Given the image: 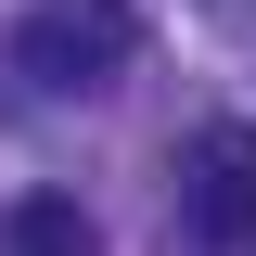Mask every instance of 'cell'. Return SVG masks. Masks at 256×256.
<instances>
[{"mask_svg":"<svg viewBox=\"0 0 256 256\" xmlns=\"http://www.w3.org/2000/svg\"><path fill=\"white\" fill-rule=\"evenodd\" d=\"M128 64H141V13L128 0H38L26 26H13V77L26 90H116Z\"/></svg>","mask_w":256,"mask_h":256,"instance_id":"obj_1","label":"cell"},{"mask_svg":"<svg viewBox=\"0 0 256 256\" xmlns=\"http://www.w3.org/2000/svg\"><path fill=\"white\" fill-rule=\"evenodd\" d=\"M180 230L218 244V256H256V128L244 116L192 128V154H180Z\"/></svg>","mask_w":256,"mask_h":256,"instance_id":"obj_2","label":"cell"},{"mask_svg":"<svg viewBox=\"0 0 256 256\" xmlns=\"http://www.w3.org/2000/svg\"><path fill=\"white\" fill-rule=\"evenodd\" d=\"M0 256H102V230H90L77 192H26V205L0 218Z\"/></svg>","mask_w":256,"mask_h":256,"instance_id":"obj_3","label":"cell"}]
</instances>
